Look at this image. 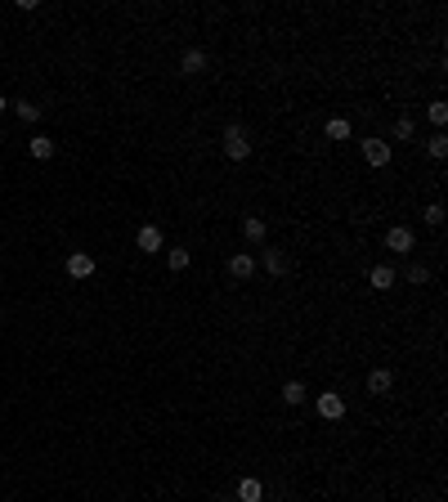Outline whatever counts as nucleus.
<instances>
[{"instance_id": "obj_13", "label": "nucleus", "mask_w": 448, "mask_h": 502, "mask_svg": "<svg viewBox=\"0 0 448 502\" xmlns=\"http://www.w3.org/2000/svg\"><path fill=\"white\" fill-rule=\"evenodd\" d=\"M283 404H292V409H296V404H305V400H310V391H305V382H287V386H283Z\"/></svg>"}, {"instance_id": "obj_8", "label": "nucleus", "mask_w": 448, "mask_h": 502, "mask_svg": "<svg viewBox=\"0 0 448 502\" xmlns=\"http://www.w3.org/2000/svg\"><path fill=\"white\" fill-rule=\"evenodd\" d=\"M68 274H72V278H90V274H94V256L90 251H72L68 256Z\"/></svg>"}, {"instance_id": "obj_22", "label": "nucleus", "mask_w": 448, "mask_h": 502, "mask_svg": "<svg viewBox=\"0 0 448 502\" xmlns=\"http://www.w3.org/2000/svg\"><path fill=\"white\" fill-rule=\"evenodd\" d=\"M413 135H417L413 117H399V121H395V139H413Z\"/></svg>"}, {"instance_id": "obj_18", "label": "nucleus", "mask_w": 448, "mask_h": 502, "mask_svg": "<svg viewBox=\"0 0 448 502\" xmlns=\"http://www.w3.org/2000/svg\"><path fill=\"white\" fill-rule=\"evenodd\" d=\"M9 108H14V117H18V121H41V108H36V103H27V99L9 103Z\"/></svg>"}, {"instance_id": "obj_3", "label": "nucleus", "mask_w": 448, "mask_h": 502, "mask_svg": "<svg viewBox=\"0 0 448 502\" xmlns=\"http://www.w3.org/2000/svg\"><path fill=\"white\" fill-rule=\"evenodd\" d=\"M413 229H404V224H395V229H386V251H395V256H408L413 251Z\"/></svg>"}, {"instance_id": "obj_17", "label": "nucleus", "mask_w": 448, "mask_h": 502, "mask_svg": "<svg viewBox=\"0 0 448 502\" xmlns=\"http://www.w3.org/2000/svg\"><path fill=\"white\" fill-rule=\"evenodd\" d=\"M426 153H431L435 162H444V157H448V135H444V130H440V135H431V139H426Z\"/></svg>"}, {"instance_id": "obj_2", "label": "nucleus", "mask_w": 448, "mask_h": 502, "mask_svg": "<svg viewBox=\"0 0 448 502\" xmlns=\"http://www.w3.org/2000/svg\"><path fill=\"white\" fill-rule=\"evenodd\" d=\"M314 409H319V418H328V422H341V418H346V400H341L337 391H323L319 400H314Z\"/></svg>"}, {"instance_id": "obj_19", "label": "nucleus", "mask_w": 448, "mask_h": 502, "mask_svg": "<svg viewBox=\"0 0 448 502\" xmlns=\"http://www.w3.org/2000/svg\"><path fill=\"white\" fill-rule=\"evenodd\" d=\"M426 117H431V121H435V126H440V130H444V126H448V103H444V99H435V103H431V108H426Z\"/></svg>"}, {"instance_id": "obj_16", "label": "nucleus", "mask_w": 448, "mask_h": 502, "mask_svg": "<svg viewBox=\"0 0 448 502\" xmlns=\"http://www.w3.org/2000/svg\"><path fill=\"white\" fill-rule=\"evenodd\" d=\"M260 265L274 274V278H278V274H287V256H283V251H265V256H260Z\"/></svg>"}, {"instance_id": "obj_9", "label": "nucleus", "mask_w": 448, "mask_h": 502, "mask_svg": "<svg viewBox=\"0 0 448 502\" xmlns=\"http://www.w3.org/2000/svg\"><path fill=\"white\" fill-rule=\"evenodd\" d=\"M238 502H265V485L256 476H242L238 480Z\"/></svg>"}, {"instance_id": "obj_4", "label": "nucleus", "mask_w": 448, "mask_h": 502, "mask_svg": "<svg viewBox=\"0 0 448 502\" xmlns=\"http://www.w3.org/2000/svg\"><path fill=\"white\" fill-rule=\"evenodd\" d=\"M390 153H395V148H390L386 139H364V157H368V166H390Z\"/></svg>"}, {"instance_id": "obj_5", "label": "nucleus", "mask_w": 448, "mask_h": 502, "mask_svg": "<svg viewBox=\"0 0 448 502\" xmlns=\"http://www.w3.org/2000/svg\"><path fill=\"white\" fill-rule=\"evenodd\" d=\"M135 247L144 251V256H152V251H161V229H157V224H144V229L135 233Z\"/></svg>"}, {"instance_id": "obj_20", "label": "nucleus", "mask_w": 448, "mask_h": 502, "mask_svg": "<svg viewBox=\"0 0 448 502\" xmlns=\"http://www.w3.org/2000/svg\"><path fill=\"white\" fill-rule=\"evenodd\" d=\"M408 283H417V287H422V283H431V269H426V265H408Z\"/></svg>"}, {"instance_id": "obj_23", "label": "nucleus", "mask_w": 448, "mask_h": 502, "mask_svg": "<svg viewBox=\"0 0 448 502\" xmlns=\"http://www.w3.org/2000/svg\"><path fill=\"white\" fill-rule=\"evenodd\" d=\"M188 260H193V256L184 247H170V269H188Z\"/></svg>"}, {"instance_id": "obj_21", "label": "nucleus", "mask_w": 448, "mask_h": 502, "mask_svg": "<svg viewBox=\"0 0 448 502\" xmlns=\"http://www.w3.org/2000/svg\"><path fill=\"white\" fill-rule=\"evenodd\" d=\"M422 215H426V224H431V229H440V224H444V206H440V202H431Z\"/></svg>"}, {"instance_id": "obj_15", "label": "nucleus", "mask_w": 448, "mask_h": 502, "mask_svg": "<svg viewBox=\"0 0 448 502\" xmlns=\"http://www.w3.org/2000/svg\"><path fill=\"white\" fill-rule=\"evenodd\" d=\"M328 139H332V144H346V139H350V117H332L328 121Z\"/></svg>"}, {"instance_id": "obj_10", "label": "nucleus", "mask_w": 448, "mask_h": 502, "mask_svg": "<svg viewBox=\"0 0 448 502\" xmlns=\"http://www.w3.org/2000/svg\"><path fill=\"white\" fill-rule=\"evenodd\" d=\"M265 233H269V224H265L260 215H242V238H247V242H256V247H260Z\"/></svg>"}, {"instance_id": "obj_7", "label": "nucleus", "mask_w": 448, "mask_h": 502, "mask_svg": "<svg viewBox=\"0 0 448 502\" xmlns=\"http://www.w3.org/2000/svg\"><path fill=\"white\" fill-rule=\"evenodd\" d=\"M390 386H395V373H390V368H373V373H368V395H390Z\"/></svg>"}, {"instance_id": "obj_12", "label": "nucleus", "mask_w": 448, "mask_h": 502, "mask_svg": "<svg viewBox=\"0 0 448 502\" xmlns=\"http://www.w3.org/2000/svg\"><path fill=\"white\" fill-rule=\"evenodd\" d=\"M368 278H373V287H377V292H390V287H395V278H399V274L390 269V265H377V269L368 274Z\"/></svg>"}, {"instance_id": "obj_1", "label": "nucleus", "mask_w": 448, "mask_h": 502, "mask_svg": "<svg viewBox=\"0 0 448 502\" xmlns=\"http://www.w3.org/2000/svg\"><path fill=\"white\" fill-rule=\"evenodd\" d=\"M224 157H229V162H247V157H251V139H247L242 126H229L224 130Z\"/></svg>"}, {"instance_id": "obj_11", "label": "nucleus", "mask_w": 448, "mask_h": 502, "mask_svg": "<svg viewBox=\"0 0 448 502\" xmlns=\"http://www.w3.org/2000/svg\"><path fill=\"white\" fill-rule=\"evenodd\" d=\"M179 72H184V77H197V72H206V50H188L184 59H179Z\"/></svg>"}, {"instance_id": "obj_24", "label": "nucleus", "mask_w": 448, "mask_h": 502, "mask_svg": "<svg viewBox=\"0 0 448 502\" xmlns=\"http://www.w3.org/2000/svg\"><path fill=\"white\" fill-rule=\"evenodd\" d=\"M0 112H9V103H5V94H0Z\"/></svg>"}, {"instance_id": "obj_14", "label": "nucleus", "mask_w": 448, "mask_h": 502, "mask_svg": "<svg viewBox=\"0 0 448 502\" xmlns=\"http://www.w3.org/2000/svg\"><path fill=\"white\" fill-rule=\"evenodd\" d=\"M54 153H59V148H54L50 135H36V139H32V157H36V162H50Z\"/></svg>"}, {"instance_id": "obj_6", "label": "nucleus", "mask_w": 448, "mask_h": 502, "mask_svg": "<svg viewBox=\"0 0 448 502\" xmlns=\"http://www.w3.org/2000/svg\"><path fill=\"white\" fill-rule=\"evenodd\" d=\"M229 274H233L238 283H247V278L256 274V260H251L247 251H233V256H229Z\"/></svg>"}]
</instances>
